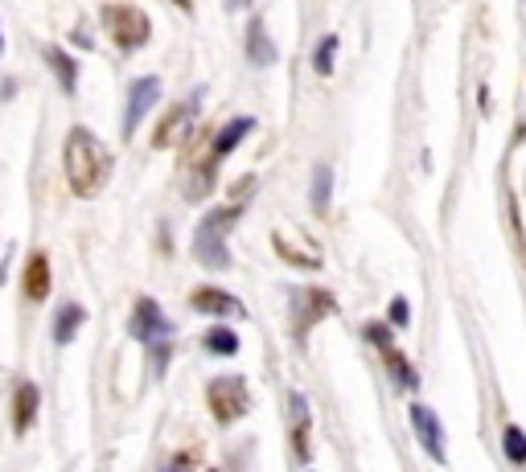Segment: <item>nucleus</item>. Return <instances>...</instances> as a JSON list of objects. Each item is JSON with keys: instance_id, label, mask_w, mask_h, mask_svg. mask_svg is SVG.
I'll return each mask as SVG.
<instances>
[{"instance_id": "f257e3e1", "label": "nucleus", "mask_w": 526, "mask_h": 472, "mask_svg": "<svg viewBox=\"0 0 526 472\" xmlns=\"http://www.w3.org/2000/svg\"><path fill=\"white\" fill-rule=\"evenodd\" d=\"M62 164H66V181H70L75 197H95L99 189L111 181L108 144L86 128H70L66 148H62Z\"/></svg>"}, {"instance_id": "f03ea898", "label": "nucleus", "mask_w": 526, "mask_h": 472, "mask_svg": "<svg viewBox=\"0 0 526 472\" xmlns=\"http://www.w3.org/2000/svg\"><path fill=\"white\" fill-rule=\"evenodd\" d=\"M235 218H239V205H223V210H210V214L198 222V230H194V255H198V263H206V268H214V271H223L226 263H231V255H226V230L235 226Z\"/></svg>"}, {"instance_id": "7ed1b4c3", "label": "nucleus", "mask_w": 526, "mask_h": 472, "mask_svg": "<svg viewBox=\"0 0 526 472\" xmlns=\"http://www.w3.org/2000/svg\"><path fill=\"white\" fill-rule=\"evenodd\" d=\"M103 29H108V37L124 50V54H132V50H140V45L149 42V17L140 9H132V4H103Z\"/></svg>"}, {"instance_id": "20e7f679", "label": "nucleus", "mask_w": 526, "mask_h": 472, "mask_svg": "<svg viewBox=\"0 0 526 472\" xmlns=\"http://www.w3.org/2000/svg\"><path fill=\"white\" fill-rule=\"evenodd\" d=\"M206 403H210V415L218 423H235L251 411V390L243 378H214L210 387H206Z\"/></svg>"}, {"instance_id": "39448f33", "label": "nucleus", "mask_w": 526, "mask_h": 472, "mask_svg": "<svg viewBox=\"0 0 526 472\" xmlns=\"http://www.w3.org/2000/svg\"><path fill=\"white\" fill-rule=\"evenodd\" d=\"M128 329H132V337H136V341H149V345H161V337L173 333V324L161 316V304L149 300V296H140V300H136Z\"/></svg>"}, {"instance_id": "423d86ee", "label": "nucleus", "mask_w": 526, "mask_h": 472, "mask_svg": "<svg viewBox=\"0 0 526 472\" xmlns=\"http://www.w3.org/2000/svg\"><path fill=\"white\" fill-rule=\"evenodd\" d=\"M157 99H161V83L157 78H136V83L128 86V111H124V136H132V132L144 124V116H149L152 108H157Z\"/></svg>"}, {"instance_id": "0eeeda50", "label": "nucleus", "mask_w": 526, "mask_h": 472, "mask_svg": "<svg viewBox=\"0 0 526 472\" xmlns=\"http://www.w3.org/2000/svg\"><path fill=\"white\" fill-rule=\"evenodd\" d=\"M411 428H416L419 444L428 448L432 460L444 464V431H441V419H436V411L424 407V403H416V407H411Z\"/></svg>"}, {"instance_id": "6e6552de", "label": "nucleus", "mask_w": 526, "mask_h": 472, "mask_svg": "<svg viewBox=\"0 0 526 472\" xmlns=\"http://www.w3.org/2000/svg\"><path fill=\"white\" fill-rule=\"evenodd\" d=\"M194 108H198V99H190V103H177V108L165 116L161 128H157L152 144H157V148H173V144H182V140L190 136V128H194Z\"/></svg>"}, {"instance_id": "1a4fd4ad", "label": "nucleus", "mask_w": 526, "mask_h": 472, "mask_svg": "<svg viewBox=\"0 0 526 472\" xmlns=\"http://www.w3.org/2000/svg\"><path fill=\"white\" fill-rule=\"evenodd\" d=\"M296 304H301V312H296V316H301V321H296V337H301V341L309 337V329H312V324H317L321 316H329V312L337 308L329 292H317V288L301 292V296H296Z\"/></svg>"}, {"instance_id": "9d476101", "label": "nucleus", "mask_w": 526, "mask_h": 472, "mask_svg": "<svg viewBox=\"0 0 526 472\" xmlns=\"http://www.w3.org/2000/svg\"><path fill=\"white\" fill-rule=\"evenodd\" d=\"M190 304L206 316H243V304L231 296V292H218V288H198L190 292Z\"/></svg>"}, {"instance_id": "9b49d317", "label": "nucleus", "mask_w": 526, "mask_h": 472, "mask_svg": "<svg viewBox=\"0 0 526 472\" xmlns=\"http://www.w3.org/2000/svg\"><path fill=\"white\" fill-rule=\"evenodd\" d=\"M37 407H42V395L33 382H17V395H12V431L25 436L33 428V419H37Z\"/></svg>"}, {"instance_id": "f8f14e48", "label": "nucleus", "mask_w": 526, "mask_h": 472, "mask_svg": "<svg viewBox=\"0 0 526 472\" xmlns=\"http://www.w3.org/2000/svg\"><path fill=\"white\" fill-rule=\"evenodd\" d=\"M251 128H255V119H251V116H239V119H231V124H226V128L214 136V148H210V169H214V164L223 161V156H231V152L239 148V140L247 136Z\"/></svg>"}, {"instance_id": "ddd939ff", "label": "nucleus", "mask_w": 526, "mask_h": 472, "mask_svg": "<svg viewBox=\"0 0 526 472\" xmlns=\"http://www.w3.org/2000/svg\"><path fill=\"white\" fill-rule=\"evenodd\" d=\"M21 284H25V296H29V300H45V296H50V259H45L42 251L29 255Z\"/></svg>"}, {"instance_id": "4468645a", "label": "nucleus", "mask_w": 526, "mask_h": 472, "mask_svg": "<svg viewBox=\"0 0 526 472\" xmlns=\"http://www.w3.org/2000/svg\"><path fill=\"white\" fill-rule=\"evenodd\" d=\"M45 62H50V70L58 75V86H62L66 95H75V83H78V66H75V58L66 54L62 45H50V50H45Z\"/></svg>"}, {"instance_id": "2eb2a0df", "label": "nucleus", "mask_w": 526, "mask_h": 472, "mask_svg": "<svg viewBox=\"0 0 526 472\" xmlns=\"http://www.w3.org/2000/svg\"><path fill=\"white\" fill-rule=\"evenodd\" d=\"M292 415H296V423H292V448H296V456L301 460H309V398L304 395H292Z\"/></svg>"}, {"instance_id": "dca6fc26", "label": "nucleus", "mask_w": 526, "mask_h": 472, "mask_svg": "<svg viewBox=\"0 0 526 472\" xmlns=\"http://www.w3.org/2000/svg\"><path fill=\"white\" fill-rule=\"evenodd\" d=\"M83 321H86V312L78 308V304H62L58 316H54V341L58 345H70L78 337V329H83Z\"/></svg>"}, {"instance_id": "f3484780", "label": "nucleus", "mask_w": 526, "mask_h": 472, "mask_svg": "<svg viewBox=\"0 0 526 472\" xmlns=\"http://www.w3.org/2000/svg\"><path fill=\"white\" fill-rule=\"evenodd\" d=\"M247 45H251V62H255V66H271V62H276V45L268 42V33H263V21L251 25Z\"/></svg>"}, {"instance_id": "a211bd4d", "label": "nucleus", "mask_w": 526, "mask_h": 472, "mask_svg": "<svg viewBox=\"0 0 526 472\" xmlns=\"http://www.w3.org/2000/svg\"><path fill=\"white\" fill-rule=\"evenodd\" d=\"M206 349L210 354H218V357H235L239 354V337L226 329V324H214L210 333H206Z\"/></svg>"}, {"instance_id": "6ab92c4d", "label": "nucleus", "mask_w": 526, "mask_h": 472, "mask_svg": "<svg viewBox=\"0 0 526 472\" xmlns=\"http://www.w3.org/2000/svg\"><path fill=\"white\" fill-rule=\"evenodd\" d=\"M329 194H333V172H329V164H317V169H312V210H317V214H325Z\"/></svg>"}, {"instance_id": "aec40b11", "label": "nucleus", "mask_w": 526, "mask_h": 472, "mask_svg": "<svg viewBox=\"0 0 526 472\" xmlns=\"http://www.w3.org/2000/svg\"><path fill=\"white\" fill-rule=\"evenodd\" d=\"M383 357H387V365H391V374L399 378V387H408V390H416L419 387V378H416V370H411L408 365V357L399 354L395 345H387V349H383Z\"/></svg>"}, {"instance_id": "412c9836", "label": "nucleus", "mask_w": 526, "mask_h": 472, "mask_svg": "<svg viewBox=\"0 0 526 472\" xmlns=\"http://www.w3.org/2000/svg\"><path fill=\"white\" fill-rule=\"evenodd\" d=\"M502 444H506V456H510V460L526 464V431L522 428H514V423H510V428H506V436H502Z\"/></svg>"}, {"instance_id": "4be33fe9", "label": "nucleus", "mask_w": 526, "mask_h": 472, "mask_svg": "<svg viewBox=\"0 0 526 472\" xmlns=\"http://www.w3.org/2000/svg\"><path fill=\"white\" fill-rule=\"evenodd\" d=\"M333 54H337V37H321V45H317V75H329L333 70Z\"/></svg>"}, {"instance_id": "5701e85b", "label": "nucleus", "mask_w": 526, "mask_h": 472, "mask_svg": "<svg viewBox=\"0 0 526 472\" xmlns=\"http://www.w3.org/2000/svg\"><path fill=\"white\" fill-rule=\"evenodd\" d=\"M391 324H399V329L408 324V300H403V296H395V300H391Z\"/></svg>"}, {"instance_id": "b1692460", "label": "nucleus", "mask_w": 526, "mask_h": 472, "mask_svg": "<svg viewBox=\"0 0 526 472\" xmlns=\"http://www.w3.org/2000/svg\"><path fill=\"white\" fill-rule=\"evenodd\" d=\"M366 337H370L378 349H387V345H391V337H387V329H383V324H370V329H366Z\"/></svg>"}, {"instance_id": "393cba45", "label": "nucleus", "mask_w": 526, "mask_h": 472, "mask_svg": "<svg viewBox=\"0 0 526 472\" xmlns=\"http://www.w3.org/2000/svg\"><path fill=\"white\" fill-rule=\"evenodd\" d=\"M239 4H247V0H231V9H239Z\"/></svg>"}, {"instance_id": "a878e982", "label": "nucleus", "mask_w": 526, "mask_h": 472, "mask_svg": "<svg viewBox=\"0 0 526 472\" xmlns=\"http://www.w3.org/2000/svg\"><path fill=\"white\" fill-rule=\"evenodd\" d=\"M177 4H182V9H190V0H177Z\"/></svg>"}, {"instance_id": "bb28decb", "label": "nucleus", "mask_w": 526, "mask_h": 472, "mask_svg": "<svg viewBox=\"0 0 526 472\" xmlns=\"http://www.w3.org/2000/svg\"><path fill=\"white\" fill-rule=\"evenodd\" d=\"M0 54H4V37H0Z\"/></svg>"}]
</instances>
